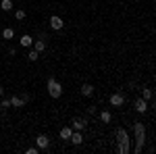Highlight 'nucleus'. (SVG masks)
<instances>
[{
    "label": "nucleus",
    "mask_w": 156,
    "mask_h": 154,
    "mask_svg": "<svg viewBox=\"0 0 156 154\" xmlns=\"http://www.w3.org/2000/svg\"><path fill=\"white\" fill-rule=\"evenodd\" d=\"M133 133H135V148H133V152L140 154L144 150V144H146V125L142 121H133Z\"/></svg>",
    "instance_id": "nucleus-1"
},
{
    "label": "nucleus",
    "mask_w": 156,
    "mask_h": 154,
    "mask_svg": "<svg viewBox=\"0 0 156 154\" xmlns=\"http://www.w3.org/2000/svg\"><path fill=\"white\" fill-rule=\"evenodd\" d=\"M46 90H48V94L52 96V98H60V96H62V85L58 83L56 77H50L48 81H46Z\"/></svg>",
    "instance_id": "nucleus-2"
},
{
    "label": "nucleus",
    "mask_w": 156,
    "mask_h": 154,
    "mask_svg": "<svg viewBox=\"0 0 156 154\" xmlns=\"http://www.w3.org/2000/svg\"><path fill=\"white\" fill-rule=\"evenodd\" d=\"M36 146H37V150H48V146H50V138L46 135V133L37 135V138H36Z\"/></svg>",
    "instance_id": "nucleus-3"
},
{
    "label": "nucleus",
    "mask_w": 156,
    "mask_h": 154,
    "mask_svg": "<svg viewBox=\"0 0 156 154\" xmlns=\"http://www.w3.org/2000/svg\"><path fill=\"white\" fill-rule=\"evenodd\" d=\"M71 125H73V129H75V131H83L85 127H87V119H85V117H75L71 121Z\"/></svg>",
    "instance_id": "nucleus-4"
},
{
    "label": "nucleus",
    "mask_w": 156,
    "mask_h": 154,
    "mask_svg": "<svg viewBox=\"0 0 156 154\" xmlns=\"http://www.w3.org/2000/svg\"><path fill=\"white\" fill-rule=\"evenodd\" d=\"M125 104V94L123 92H115L110 96V106H123Z\"/></svg>",
    "instance_id": "nucleus-5"
},
{
    "label": "nucleus",
    "mask_w": 156,
    "mask_h": 154,
    "mask_svg": "<svg viewBox=\"0 0 156 154\" xmlns=\"http://www.w3.org/2000/svg\"><path fill=\"white\" fill-rule=\"evenodd\" d=\"M133 108H135V113L144 115L146 110H148V100H144V98H137V100L133 102Z\"/></svg>",
    "instance_id": "nucleus-6"
},
{
    "label": "nucleus",
    "mask_w": 156,
    "mask_h": 154,
    "mask_svg": "<svg viewBox=\"0 0 156 154\" xmlns=\"http://www.w3.org/2000/svg\"><path fill=\"white\" fill-rule=\"evenodd\" d=\"M50 27H52L54 31H60V29L65 27V21L60 19L58 15H52V17H50Z\"/></svg>",
    "instance_id": "nucleus-7"
},
{
    "label": "nucleus",
    "mask_w": 156,
    "mask_h": 154,
    "mask_svg": "<svg viewBox=\"0 0 156 154\" xmlns=\"http://www.w3.org/2000/svg\"><path fill=\"white\" fill-rule=\"evenodd\" d=\"M115 138H117V144L131 142V140H129V133H127V129H123V127H119V129H117V133H115Z\"/></svg>",
    "instance_id": "nucleus-8"
},
{
    "label": "nucleus",
    "mask_w": 156,
    "mask_h": 154,
    "mask_svg": "<svg viewBox=\"0 0 156 154\" xmlns=\"http://www.w3.org/2000/svg\"><path fill=\"white\" fill-rule=\"evenodd\" d=\"M69 142L75 144V146H81V144H83V135H81L79 131H73V133H71V138H69Z\"/></svg>",
    "instance_id": "nucleus-9"
},
{
    "label": "nucleus",
    "mask_w": 156,
    "mask_h": 154,
    "mask_svg": "<svg viewBox=\"0 0 156 154\" xmlns=\"http://www.w3.org/2000/svg\"><path fill=\"white\" fill-rule=\"evenodd\" d=\"M31 46H34V50H36V52H40V54H42V52L46 50V40H42V38H40V40H34V44H31Z\"/></svg>",
    "instance_id": "nucleus-10"
},
{
    "label": "nucleus",
    "mask_w": 156,
    "mask_h": 154,
    "mask_svg": "<svg viewBox=\"0 0 156 154\" xmlns=\"http://www.w3.org/2000/svg\"><path fill=\"white\" fill-rule=\"evenodd\" d=\"M9 100H11V106L12 108H23L25 106V102H23V98H21V96H11Z\"/></svg>",
    "instance_id": "nucleus-11"
},
{
    "label": "nucleus",
    "mask_w": 156,
    "mask_h": 154,
    "mask_svg": "<svg viewBox=\"0 0 156 154\" xmlns=\"http://www.w3.org/2000/svg\"><path fill=\"white\" fill-rule=\"evenodd\" d=\"M19 44H21L23 48H31V44H34V38L29 36V34H25V36L19 38Z\"/></svg>",
    "instance_id": "nucleus-12"
},
{
    "label": "nucleus",
    "mask_w": 156,
    "mask_h": 154,
    "mask_svg": "<svg viewBox=\"0 0 156 154\" xmlns=\"http://www.w3.org/2000/svg\"><path fill=\"white\" fill-rule=\"evenodd\" d=\"M81 94H83L85 98L94 96V85H92V83H83V85H81Z\"/></svg>",
    "instance_id": "nucleus-13"
},
{
    "label": "nucleus",
    "mask_w": 156,
    "mask_h": 154,
    "mask_svg": "<svg viewBox=\"0 0 156 154\" xmlns=\"http://www.w3.org/2000/svg\"><path fill=\"white\" fill-rule=\"evenodd\" d=\"M117 152H119V154H129V152H131V144H129V142L119 144V146H117Z\"/></svg>",
    "instance_id": "nucleus-14"
},
{
    "label": "nucleus",
    "mask_w": 156,
    "mask_h": 154,
    "mask_svg": "<svg viewBox=\"0 0 156 154\" xmlns=\"http://www.w3.org/2000/svg\"><path fill=\"white\" fill-rule=\"evenodd\" d=\"M2 38H4V40H12V38H15V29H12V27H6V29L2 31Z\"/></svg>",
    "instance_id": "nucleus-15"
},
{
    "label": "nucleus",
    "mask_w": 156,
    "mask_h": 154,
    "mask_svg": "<svg viewBox=\"0 0 156 154\" xmlns=\"http://www.w3.org/2000/svg\"><path fill=\"white\" fill-rule=\"evenodd\" d=\"M71 133H73L71 127H62V129H60V138H62V140H69V138H71Z\"/></svg>",
    "instance_id": "nucleus-16"
},
{
    "label": "nucleus",
    "mask_w": 156,
    "mask_h": 154,
    "mask_svg": "<svg viewBox=\"0 0 156 154\" xmlns=\"http://www.w3.org/2000/svg\"><path fill=\"white\" fill-rule=\"evenodd\" d=\"M152 90H150V88H142V98H144V100H152Z\"/></svg>",
    "instance_id": "nucleus-17"
},
{
    "label": "nucleus",
    "mask_w": 156,
    "mask_h": 154,
    "mask_svg": "<svg viewBox=\"0 0 156 154\" xmlns=\"http://www.w3.org/2000/svg\"><path fill=\"white\" fill-rule=\"evenodd\" d=\"M110 113H108V110H102V113H100V121H102V123H110Z\"/></svg>",
    "instance_id": "nucleus-18"
},
{
    "label": "nucleus",
    "mask_w": 156,
    "mask_h": 154,
    "mask_svg": "<svg viewBox=\"0 0 156 154\" xmlns=\"http://www.w3.org/2000/svg\"><path fill=\"white\" fill-rule=\"evenodd\" d=\"M27 59L31 60V63H36V60L40 59V52H36V50H29V52H27Z\"/></svg>",
    "instance_id": "nucleus-19"
},
{
    "label": "nucleus",
    "mask_w": 156,
    "mask_h": 154,
    "mask_svg": "<svg viewBox=\"0 0 156 154\" xmlns=\"http://www.w3.org/2000/svg\"><path fill=\"white\" fill-rule=\"evenodd\" d=\"M0 9H2V11H11V9H12V2H11V0H2Z\"/></svg>",
    "instance_id": "nucleus-20"
},
{
    "label": "nucleus",
    "mask_w": 156,
    "mask_h": 154,
    "mask_svg": "<svg viewBox=\"0 0 156 154\" xmlns=\"http://www.w3.org/2000/svg\"><path fill=\"white\" fill-rule=\"evenodd\" d=\"M0 106L4 108V110H6V108H11V100H9V98H2V100H0Z\"/></svg>",
    "instance_id": "nucleus-21"
},
{
    "label": "nucleus",
    "mask_w": 156,
    "mask_h": 154,
    "mask_svg": "<svg viewBox=\"0 0 156 154\" xmlns=\"http://www.w3.org/2000/svg\"><path fill=\"white\" fill-rule=\"evenodd\" d=\"M15 19L23 21V19H25V11H15Z\"/></svg>",
    "instance_id": "nucleus-22"
},
{
    "label": "nucleus",
    "mask_w": 156,
    "mask_h": 154,
    "mask_svg": "<svg viewBox=\"0 0 156 154\" xmlns=\"http://www.w3.org/2000/svg\"><path fill=\"white\" fill-rule=\"evenodd\" d=\"M85 113L92 117V115H96V113H98V108H96V106H87V110H85Z\"/></svg>",
    "instance_id": "nucleus-23"
},
{
    "label": "nucleus",
    "mask_w": 156,
    "mask_h": 154,
    "mask_svg": "<svg viewBox=\"0 0 156 154\" xmlns=\"http://www.w3.org/2000/svg\"><path fill=\"white\" fill-rule=\"evenodd\" d=\"M21 98H23V102H25V104H27V102L31 100V96H29V94H21Z\"/></svg>",
    "instance_id": "nucleus-24"
},
{
    "label": "nucleus",
    "mask_w": 156,
    "mask_h": 154,
    "mask_svg": "<svg viewBox=\"0 0 156 154\" xmlns=\"http://www.w3.org/2000/svg\"><path fill=\"white\" fill-rule=\"evenodd\" d=\"M9 54H11V56H15V54H17V48L11 46V48H9Z\"/></svg>",
    "instance_id": "nucleus-25"
},
{
    "label": "nucleus",
    "mask_w": 156,
    "mask_h": 154,
    "mask_svg": "<svg viewBox=\"0 0 156 154\" xmlns=\"http://www.w3.org/2000/svg\"><path fill=\"white\" fill-rule=\"evenodd\" d=\"M27 154H37V148H27Z\"/></svg>",
    "instance_id": "nucleus-26"
},
{
    "label": "nucleus",
    "mask_w": 156,
    "mask_h": 154,
    "mask_svg": "<svg viewBox=\"0 0 156 154\" xmlns=\"http://www.w3.org/2000/svg\"><path fill=\"white\" fill-rule=\"evenodd\" d=\"M2 96H4V88L0 85V98H2Z\"/></svg>",
    "instance_id": "nucleus-27"
}]
</instances>
